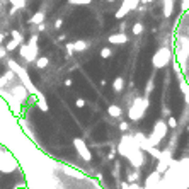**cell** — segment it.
Segmentation results:
<instances>
[{
  "label": "cell",
  "instance_id": "277c9868",
  "mask_svg": "<svg viewBox=\"0 0 189 189\" xmlns=\"http://www.w3.org/2000/svg\"><path fill=\"white\" fill-rule=\"evenodd\" d=\"M84 106H85V101H84V99H77V108H84Z\"/></svg>",
  "mask_w": 189,
  "mask_h": 189
},
{
  "label": "cell",
  "instance_id": "5b68a950",
  "mask_svg": "<svg viewBox=\"0 0 189 189\" xmlns=\"http://www.w3.org/2000/svg\"><path fill=\"white\" fill-rule=\"evenodd\" d=\"M119 128H121V131H126V129H128V123H121Z\"/></svg>",
  "mask_w": 189,
  "mask_h": 189
},
{
  "label": "cell",
  "instance_id": "6da1fadb",
  "mask_svg": "<svg viewBox=\"0 0 189 189\" xmlns=\"http://www.w3.org/2000/svg\"><path fill=\"white\" fill-rule=\"evenodd\" d=\"M109 114H112V116H119V109L114 108V106H111V108H109Z\"/></svg>",
  "mask_w": 189,
  "mask_h": 189
},
{
  "label": "cell",
  "instance_id": "8992f818",
  "mask_svg": "<svg viewBox=\"0 0 189 189\" xmlns=\"http://www.w3.org/2000/svg\"><path fill=\"white\" fill-rule=\"evenodd\" d=\"M65 85H67V87L72 85V78H65Z\"/></svg>",
  "mask_w": 189,
  "mask_h": 189
},
{
  "label": "cell",
  "instance_id": "3957f363",
  "mask_svg": "<svg viewBox=\"0 0 189 189\" xmlns=\"http://www.w3.org/2000/svg\"><path fill=\"white\" fill-rule=\"evenodd\" d=\"M109 55H111V50H109V48H104V50H102V56H104V58H108Z\"/></svg>",
  "mask_w": 189,
  "mask_h": 189
},
{
  "label": "cell",
  "instance_id": "7a4b0ae2",
  "mask_svg": "<svg viewBox=\"0 0 189 189\" xmlns=\"http://www.w3.org/2000/svg\"><path fill=\"white\" fill-rule=\"evenodd\" d=\"M140 33H142V26H140V24H135L133 26V34H140Z\"/></svg>",
  "mask_w": 189,
  "mask_h": 189
}]
</instances>
